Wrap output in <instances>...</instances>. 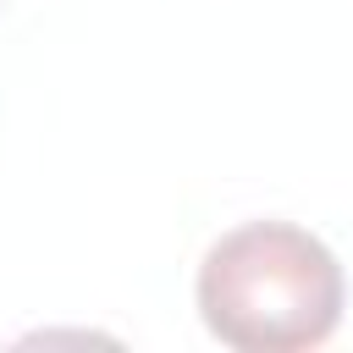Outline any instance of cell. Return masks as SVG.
<instances>
[{
	"label": "cell",
	"instance_id": "obj_1",
	"mask_svg": "<svg viewBox=\"0 0 353 353\" xmlns=\"http://www.w3.org/2000/svg\"><path fill=\"white\" fill-rule=\"evenodd\" d=\"M199 314L243 353L314 347L342 320V265L303 226L248 221L204 254Z\"/></svg>",
	"mask_w": 353,
	"mask_h": 353
}]
</instances>
